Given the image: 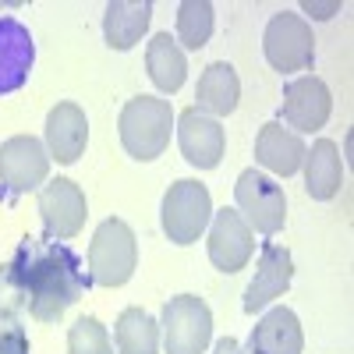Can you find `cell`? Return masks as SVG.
<instances>
[{
	"label": "cell",
	"instance_id": "6da1fadb",
	"mask_svg": "<svg viewBox=\"0 0 354 354\" xmlns=\"http://www.w3.org/2000/svg\"><path fill=\"white\" fill-rule=\"evenodd\" d=\"M28 290V315L36 322H57L88 287V273L64 241L25 238L15 252Z\"/></svg>",
	"mask_w": 354,
	"mask_h": 354
},
{
	"label": "cell",
	"instance_id": "7a4b0ae2",
	"mask_svg": "<svg viewBox=\"0 0 354 354\" xmlns=\"http://www.w3.org/2000/svg\"><path fill=\"white\" fill-rule=\"evenodd\" d=\"M174 106L170 100L160 96H135L124 103L121 117H117V135H121V145L131 160L149 163L156 156L167 153L170 145V131H174Z\"/></svg>",
	"mask_w": 354,
	"mask_h": 354
},
{
	"label": "cell",
	"instance_id": "3957f363",
	"mask_svg": "<svg viewBox=\"0 0 354 354\" xmlns=\"http://www.w3.org/2000/svg\"><path fill=\"white\" fill-rule=\"evenodd\" d=\"M138 266V238L124 220H103L88 241V280L100 287H124Z\"/></svg>",
	"mask_w": 354,
	"mask_h": 354
},
{
	"label": "cell",
	"instance_id": "277c9868",
	"mask_svg": "<svg viewBox=\"0 0 354 354\" xmlns=\"http://www.w3.org/2000/svg\"><path fill=\"white\" fill-rule=\"evenodd\" d=\"M213 198H209V188L195 177H181L174 181L163 195V205H160V227L163 234L174 241V245H195L205 227L213 220Z\"/></svg>",
	"mask_w": 354,
	"mask_h": 354
},
{
	"label": "cell",
	"instance_id": "5b68a950",
	"mask_svg": "<svg viewBox=\"0 0 354 354\" xmlns=\"http://www.w3.org/2000/svg\"><path fill=\"white\" fill-rule=\"evenodd\" d=\"M213 340V312L198 294H177L163 305L160 344L167 354H205Z\"/></svg>",
	"mask_w": 354,
	"mask_h": 354
},
{
	"label": "cell",
	"instance_id": "8992f818",
	"mask_svg": "<svg viewBox=\"0 0 354 354\" xmlns=\"http://www.w3.org/2000/svg\"><path fill=\"white\" fill-rule=\"evenodd\" d=\"M234 209L248 223L252 234L259 230L266 238H273L287 223V195L270 174L248 167V170H241L238 185H234Z\"/></svg>",
	"mask_w": 354,
	"mask_h": 354
},
{
	"label": "cell",
	"instance_id": "52a82bcc",
	"mask_svg": "<svg viewBox=\"0 0 354 354\" xmlns=\"http://www.w3.org/2000/svg\"><path fill=\"white\" fill-rule=\"evenodd\" d=\"M262 53L270 68L290 75V71H305L315 61V36H312V25L294 15V11H280L270 18L262 32Z\"/></svg>",
	"mask_w": 354,
	"mask_h": 354
},
{
	"label": "cell",
	"instance_id": "ba28073f",
	"mask_svg": "<svg viewBox=\"0 0 354 354\" xmlns=\"http://www.w3.org/2000/svg\"><path fill=\"white\" fill-rule=\"evenodd\" d=\"M50 181V153L36 135H15L0 145V185L11 195L39 192Z\"/></svg>",
	"mask_w": 354,
	"mask_h": 354
},
{
	"label": "cell",
	"instance_id": "9c48e42d",
	"mask_svg": "<svg viewBox=\"0 0 354 354\" xmlns=\"http://www.w3.org/2000/svg\"><path fill=\"white\" fill-rule=\"evenodd\" d=\"M85 216H88V202L78 181L53 177V181L39 188V220H43L46 238H57V241L78 238L85 227Z\"/></svg>",
	"mask_w": 354,
	"mask_h": 354
},
{
	"label": "cell",
	"instance_id": "30bf717a",
	"mask_svg": "<svg viewBox=\"0 0 354 354\" xmlns=\"http://www.w3.org/2000/svg\"><path fill=\"white\" fill-rule=\"evenodd\" d=\"M333 96L319 75H298L283 85V124L294 135H312L330 121Z\"/></svg>",
	"mask_w": 354,
	"mask_h": 354
},
{
	"label": "cell",
	"instance_id": "8fae6325",
	"mask_svg": "<svg viewBox=\"0 0 354 354\" xmlns=\"http://www.w3.org/2000/svg\"><path fill=\"white\" fill-rule=\"evenodd\" d=\"M174 128H177V145H181V156H185L192 167H198V170L220 167L223 149H227V135H223V124L216 121V117L188 106V110L177 113Z\"/></svg>",
	"mask_w": 354,
	"mask_h": 354
},
{
	"label": "cell",
	"instance_id": "7c38bea8",
	"mask_svg": "<svg viewBox=\"0 0 354 354\" xmlns=\"http://www.w3.org/2000/svg\"><path fill=\"white\" fill-rule=\"evenodd\" d=\"M209 238H205V248H209V262L220 273H238L248 266V259L255 255V234L248 230V223L238 216V209H220L209 220Z\"/></svg>",
	"mask_w": 354,
	"mask_h": 354
},
{
	"label": "cell",
	"instance_id": "4fadbf2b",
	"mask_svg": "<svg viewBox=\"0 0 354 354\" xmlns=\"http://www.w3.org/2000/svg\"><path fill=\"white\" fill-rule=\"evenodd\" d=\"M290 280H294V259H290V252L280 248V245H262L259 262H255V277H252V283L245 290V312L255 315L266 305H273L277 298H283Z\"/></svg>",
	"mask_w": 354,
	"mask_h": 354
},
{
	"label": "cell",
	"instance_id": "5bb4252c",
	"mask_svg": "<svg viewBox=\"0 0 354 354\" xmlns=\"http://www.w3.org/2000/svg\"><path fill=\"white\" fill-rule=\"evenodd\" d=\"M43 135H46V153H50V160H57V163H64V167H71V163H78V156L85 153V142H88V117H85V110L78 106V103H57L50 113H46V128H43Z\"/></svg>",
	"mask_w": 354,
	"mask_h": 354
},
{
	"label": "cell",
	"instance_id": "9a60e30c",
	"mask_svg": "<svg viewBox=\"0 0 354 354\" xmlns=\"http://www.w3.org/2000/svg\"><path fill=\"white\" fill-rule=\"evenodd\" d=\"M36 64L32 32L18 18H0V96L18 93Z\"/></svg>",
	"mask_w": 354,
	"mask_h": 354
},
{
	"label": "cell",
	"instance_id": "2e32d148",
	"mask_svg": "<svg viewBox=\"0 0 354 354\" xmlns=\"http://www.w3.org/2000/svg\"><path fill=\"white\" fill-rule=\"evenodd\" d=\"M301 351H305L301 322L287 305H273L252 326L248 354H301Z\"/></svg>",
	"mask_w": 354,
	"mask_h": 354
},
{
	"label": "cell",
	"instance_id": "e0dca14e",
	"mask_svg": "<svg viewBox=\"0 0 354 354\" xmlns=\"http://www.w3.org/2000/svg\"><path fill=\"white\" fill-rule=\"evenodd\" d=\"M255 163L277 177H294L305 163V142L280 121L262 124L255 135Z\"/></svg>",
	"mask_w": 354,
	"mask_h": 354
},
{
	"label": "cell",
	"instance_id": "ac0fdd59",
	"mask_svg": "<svg viewBox=\"0 0 354 354\" xmlns=\"http://www.w3.org/2000/svg\"><path fill=\"white\" fill-rule=\"evenodd\" d=\"M149 21H153L149 0H110L103 11V39L110 50H131L142 43Z\"/></svg>",
	"mask_w": 354,
	"mask_h": 354
},
{
	"label": "cell",
	"instance_id": "d6986e66",
	"mask_svg": "<svg viewBox=\"0 0 354 354\" xmlns=\"http://www.w3.org/2000/svg\"><path fill=\"white\" fill-rule=\"evenodd\" d=\"M305 192L315 202H330L337 198L340 185H344V160L333 138H319L312 142V149H305Z\"/></svg>",
	"mask_w": 354,
	"mask_h": 354
},
{
	"label": "cell",
	"instance_id": "ffe728a7",
	"mask_svg": "<svg viewBox=\"0 0 354 354\" xmlns=\"http://www.w3.org/2000/svg\"><path fill=\"white\" fill-rule=\"evenodd\" d=\"M195 100H198L195 110L216 117V121L238 110V100H241V78H238V71H234V64L216 61V64L205 68L202 78H198V88H195Z\"/></svg>",
	"mask_w": 354,
	"mask_h": 354
},
{
	"label": "cell",
	"instance_id": "44dd1931",
	"mask_svg": "<svg viewBox=\"0 0 354 354\" xmlns=\"http://www.w3.org/2000/svg\"><path fill=\"white\" fill-rule=\"evenodd\" d=\"M145 68H149V78L160 93H177L188 78V61L185 50L174 43L170 32H156L149 43H145Z\"/></svg>",
	"mask_w": 354,
	"mask_h": 354
},
{
	"label": "cell",
	"instance_id": "7402d4cb",
	"mask_svg": "<svg viewBox=\"0 0 354 354\" xmlns=\"http://www.w3.org/2000/svg\"><path fill=\"white\" fill-rule=\"evenodd\" d=\"M117 354H160V322L145 308H124L113 322Z\"/></svg>",
	"mask_w": 354,
	"mask_h": 354
},
{
	"label": "cell",
	"instance_id": "603a6c76",
	"mask_svg": "<svg viewBox=\"0 0 354 354\" xmlns=\"http://www.w3.org/2000/svg\"><path fill=\"white\" fill-rule=\"evenodd\" d=\"M213 25H216V11L209 0H185L177 8V36L174 43L181 50H202L213 36Z\"/></svg>",
	"mask_w": 354,
	"mask_h": 354
},
{
	"label": "cell",
	"instance_id": "cb8c5ba5",
	"mask_svg": "<svg viewBox=\"0 0 354 354\" xmlns=\"http://www.w3.org/2000/svg\"><path fill=\"white\" fill-rule=\"evenodd\" d=\"M25 308H28L25 277H21V266L11 259V262L0 266V326H4V322H15Z\"/></svg>",
	"mask_w": 354,
	"mask_h": 354
},
{
	"label": "cell",
	"instance_id": "d4e9b609",
	"mask_svg": "<svg viewBox=\"0 0 354 354\" xmlns=\"http://www.w3.org/2000/svg\"><path fill=\"white\" fill-rule=\"evenodd\" d=\"M68 354H113V340L96 315H82L68 330Z\"/></svg>",
	"mask_w": 354,
	"mask_h": 354
},
{
	"label": "cell",
	"instance_id": "484cf974",
	"mask_svg": "<svg viewBox=\"0 0 354 354\" xmlns=\"http://www.w3.org/2000/svg\"><path fill=\"white\" fill-rule=\"evenodd\" d=\"M0 354H32L28 351V337L18 322H4L0 326Z\"/></svg>",
	"mask_w": 354,
	"mask_h": 354
},
{
	"label": "cell",
	"instance_id": "4316f807",
	"mask_svg": "<svg viewBox=\"0 0 354 354\" xmlns=\"http://www.w3.org/2000/svg\"><path fill=\"white\" fill-rule=\"evenodd\" d=\"M301 11H308L312 18H333L340 11V4H337V0H333V4H312V0H305Z\"/></svg>",
	"mask_w": 354,
	"mask_h": 354
},
{
	"label": "cell",
	"instance_id": "83f0119b",
	"mask_svg": "<svg viewBox=\"0 0 354 354\" xmlns=\"http://www.w3.org/2000/svg\"><path fill=\"white\" fill-rule=\"evenodd\" d=\"M213 354H248V347L241 340H234V337H223L213 344Z\"/></svg>",
	"mask_w": 354,
	"mask_h": 354
}]
</instances>
